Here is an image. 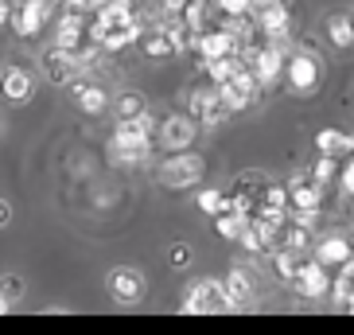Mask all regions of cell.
<instances>
[{"label":"cell","instance_id":"cell-1","mask_svg":"<svg viewBox=\"0 0 354 335\" xmlns=\"http://www.w3.org/2000/svg\"><path fill=\"white\" fill-rule=\"evenodd\" d=\"M156 117H133V121H117L113 136H109V156L121 168H140L152 160V148H156Z\"/></svg>","mask_w":354,"mask_h":335},{"label":"cell","instance_id":"cell-2","mask_svg":"<svg viewBox=\"0 0 354 335\" xmlns=\"http://www.w3.org/2000/svg\"><path fill=\"white\" fill-rule=\"evenodd\" d=\"M94 43L97 51H125L129 43L140 39V20H136V8L129 0H109L102 12L94 16Z\"/></svg>","mask_w":354,"mask_h":335},{"label":"cell","instance_id":"cell-3","mask_svg":"<svg viewBox=\"0 0 354 335\" xmlns=\"http://www.w3.org/2000/svg\"><path fill=\"white\" fill-rule=\"evenodd\" d=\"M207 176V160L198 156V152H167V160H160L156 168V179L164 188L171 191H183V188H198Z\"/></svg>","mask_w":354,"mask_h":335},{"label":"cell","instance_id":"cell-4","mask_svg":"<svg viewBox=\"0 0 354 335\" xmlns=\"http://www.w3.org/2000/svg\"><path fill=\"white\" fill-rule=\"evenodd\" d=\"M284 78H288L292 94H315L323 82V63L312 47H292L288 51V63H284Z\"/></svg>","mask_w":354,"mask_h":335},{"label":"cell","instance_id":"cell-5","mask_svg":"<svg viewBox=\"0 0 354 335\" xmlns=\"http://www.w3.org/2000/svg\"><path fill=\"white\" fill-rule=\"evenodd\" d=\"M187 105H191V117H195L198 125H222V121H230V117H234V109L222 102V90L214 82L195 86V90H191V98H187Z\"/></svg>","mask_w":354,"mask_h":335},{"label":"cell","instance_id":"cell-6","mask_svg":"<svg viewBox=\"0 0 354 335\" xmlns=\"http://www.w3.org/2000/svg\"><path fill=\"white\" fill-rule=\"evenodd\" d=\"M183 308H187V312H198V316H218V312H230L234 304H230L222 281H210V277H203V281H195V284L187 289V296H183Z\"/></svg>","mask_w":354,"mask_h":335},{"label":"cell","instance_id":"cell-7","mask_svg":"<svg viewBox=\"0 0 354 335\" xmlns=\"http://www.w3.org/2000/svg\"><path fill=\"white\" fill-rule=\"evenodd\" d=\"M198 136V121L191 114H167L156 129V145L167 152H187Z\"/></svg>","mask_w":354,"mask_h":335},{"label":"cell","instance_id":"cell-8","mask_svg":"<svg viewBox=\"0 0 354 335\" xmlns=\"http://www.w3.org/2000/svg\"><path fill=\"white\" fill-rule=\"evenodd\" d=\"M284 63H288V47H281V43H265L257 55H250V74L257 78L261 90H269V86H277L284 78Z\"/></svg>","mask_w":354,"mask_h":335},{"label":"cell","instance_id":"cell-9","mask_svg":"<svg viewBox=\"0 0 354 335\" xmlns=\"http://www.w3.org/2000/svg\"><path fill=\"white\" fill-rule=\"evenodd\" d=\"M265 188H269V176H265V172H241L238 183H234V191H230V207L253 219V215L261 210Z\"/></svg>","mask_w":354,"mask_h":335},{"label":"cell","instance_id":"cell-10","mask_svg":"<svg viewBox=\"0 0 354 335\" xmlns=\"http://www.w3.org/2000/svg\"><path fill=\"white\" fill-rule=\"evenodd\" d=\"M51 12H55V0H24V4L12 8V28H16L20 39H35L43 32V24L51 20Z\"/></svg>","mask_w":354,"mask_h":335},{"label":"cell","instance_id":"cell-11","mask_svg":"<svg viewBox=\"0 0 354 335\" xmlns=\"http://www.w3.org/2000/svg\"><path fill=\"white\" fill-rule=\"evenodd\" d=\"M105 289H109V296H113L117 304H140L148 284H145V273L140 269H133V265H117V269H109Z\"/></svg>","mask_w":354,"mask_h":335},{"label":"cell","instance_id":"cell-12","mask_svg":"<svg viewBox=\"0 0 354 335\" xmlns=\"http://www.w3.org/2000/svg\"><path fill=\"white\" fill-rule=\"evenodd\" d=\"M312 257L323 265V269H343L346 262L354 257V242L346 234H323V238L312 242Z\"/></svg>","mask_w":354,"mask_h":335},{"label":"cell","instance_id":"cell-13","mask_svg":"<svg viewBox=\"0 0 354 335\" xmlns=\"http://www.w3.org/2000/svg\"><path fill=\"white\" fill-rule=\"evenodd\" d=\"M331 281H335V273L323 269V265L312 257V262L300 269V277L292 281V289H296L304 300H323V296H331Z\"/></svg>","mask_w":354,"mask_h":335},{"label":"cell","instance_id":"cell-14","mask_svg":"<svg viewBox=\"0 0 354 335\" xmlns=\"http://www.w3.org/2000/svg\"><path fill=\"white\" fill-rule=\"evenodd\" d=\"M218 90H222V102H226L230 109H234V114H241V109H250V105L261 98V86H257V78H253L250 71L234 74V78H230V82H222Z\"/></svg>","mask_w":354,"mask_h":335},{"label":"cell","instance_id":"cell-15","mask_svg":"<svg viewBox=\"0 0 354 335\" xmlns=\"http://www.w3.org/2000/svg\"><path fill=\"white\" fill-rule=\"evenodd\" d=\"M0 94L16 105L32 102V94H35L32 71H28V66H4V71H0Z\"/></svg>","mask_w":354,"mask_h":335},{"label":"cell","instance_id":"cell-16","mask_svg":"<svg viewBox=\"0 0 354 335\" xmlns=\"http://www.w3.org/2000/svg\"><path fill=\"white\" fill-rule=\"evenodd\" d=\"M195 51L203 55V63H218V59L238 55V39H234L226 28H214V32H203L195 39Z\"/></svg>","mask_w":354,"mask_h":335},{"label":"cell","instance_id":"cell-17","mask_svg":"<svg viewBox=\"0 0 354 335\" xmlns=\"http://www.w3.org/2000/svg\"><path fill=\"white\" fill-rule=\"evenodd\" d=\"M43 74L51 78L55 86H71L78 74H82V63L74 59V55L59 51V47H51V51L43 55Z\"/></svg>","mask_w":354,"mask_h":335},{"label":"cell","instance_id":"cell-18","mask_svg":"<svg viewBox=\"0 0 354 335\" xmlns=\"http://www.w3.org/2000/svg\"><path fill=\"white\" fill-rule=\"evenodd\" d=\"M319 203H323V191L312 183V176H292L288 183V207L292 210H304V215H319Z\"/></svg>","mask_w":354,"mask_h":335},{"label":"cell","instance_id":"cell-19","mask_svg":"<svg viewBox=\"0 0 354 335\" xmlns=\"http://www.w3.org/2000/svg\"><path fill=\"white\" fill-rule=\"evenodd\" d=\"M71 94H74V102L82 105L90 117H97V114H105V109H109V94H105V86L90 82V78H82V74L71 82Z\"/></svg>","mask_w":354,"mask_h":335},{"label":"cell","instance_id":"cell-20","mask_svg":"<svg viewBox=\"0 0 354 335\" xmlns=\"http://www.w3.org/2000/svg\"><path fill=\"white\" fill-rule=\"evenodd\" d=\"M222 289H226L230 304L234 308H241V304H250L253 296H257V284H253V273H245L241 265H234V269L222 277Z\"/></svg>","mask_w":354,"mask_h":335},{"label":"cell","instance_id":"cell-21","mask_svg":"<svg viewBox=\"0 0 354 335\" xmlns=\"http://www.w3.org/2000/svg\"><path fill=\"white\" fill-rule=\"evenodd\" d=\"M308 262H312V253H304V250H288V246H277V250H272V269H277V277H281L284 284L296 281Z\"/></svg>","mask_w":354,"mask_h":335},{"label":"cell","instance_id":"cell-22","mask_svg":"<svg viewBox=\"0 0 354 335\" xmlns=\"http://www.w3.org/2000/svg\"><path fill=\"white\" fill-rule=\"evenodd\" d=\"M315 148H319V156L346 160V156H354V133H339V129H323V133H315Z\"/></svg>","mask_w":354,"mask_h":335},{"label":"cell","instance_id":"cell-23","mask_svg":"<svg viewBox=\"0 0 354 335\" xmlns=\"http://www.w3.org/2000/svg\"><path fill=\"white\" fill-rule=\"evenodd\" d=\"M323 32H327V39H331L339 51H351V47H354V20H351V12H331L327 24H323Z\"/></svg>","mask_w":354,"mask_h":335},{"label":"cell","instance_id":"cell-24","mask_svg":"<svg viewBox=\"0 0 354 335\" xmlns=\"http://www.w3.org/2000/svg\"><path fill=\"white\" fill-rule=\"evenodd\" d=\"M148 114V98L136 94V90H121L113 98V117L117 121H133V117H145Z\"/></svg>","mask_w":354,"mask_h":335},{"label":"cell","instance_id":"cell-25","mask_svg":"<svg viewBox=\"0 0 354 335\" xmlns=\"http://www.w3.org/2000/svg\"><path fill=\"white\" fill-rule=\"evenodd\" d=\"M214 230L222 234L226 242H241L245 238V230H250V215H241V210H222L218 219H214Z\"/></svg>","mask_w":354,"mask_h":335},{"label":"cell","instance_id":"cell-26","mask_svg":"<svg viewBox=\"0 0 354 335\" xmlns=\"http://www.w3.org/2000/svg\"><path fill=\"white\" fill-rule=\"evenodd\" d=\"M140 47H145L148 59H167V55H176V47H171V39L164 35V28H160V24H152V28H145V32H140Z\"/></svg>","mask_w":354,"mask_h":335},{"label":"cell","instance_id":"cell-27","mask_svg":"<svg viewBox=\"0 0 354 335\" xmlns=\"http://www.w3.org/2000/svg\"><path fill=\"white\" fill-rule=\"evenodd\" d=\"M339 172H343V160L315 156V160H312V172H308V176H312V183L323 191V188H331V183H339Z\"/></svg>","mask_w":354,"mask_h":335},{"label":"cell","instance_id":"cell-28","mask_svg":"<svg viewBox=\"0 0 354 335\" xmlns=\"http://www.w3.org/2000/svg\"><path fill=\"white\" fill-rule=\"evenodd\" d=\"M331 296H335V304H351L354 300V257L343 265V269H335V281H331Z\"/></svg>","mask_w":354,"mask_h":335},{"label":"cell","instance_id":"cell-29","mask_svg":"<svg viewBox=\"0 0 354 335\" xmlns=\"http://www.w3.org/2000/svg\"><path fill=\"white\" fill-rule=\"evenodd\" d=\"M198 207L207 210L210 219H218L222 210H230V195H222L218 188H203L198 191Z\"/></svg>","mask_w":354,"mask_h":335},{"label":"cell","instance_id":"cell-30","mask_svg":"<svg viewBox=\"0 0 354 335\" xmlns=\"http://www.w3.org/2000/svg\"><path fill=\"white\" fill-rule=\"evenodd\" d=\"M0 296H4L8 304H16L24 296V281L16 277V273H4V277H0Z\"/></svg>","mask_w":354,"mask_h":335},{"label":"cell","instance_id":"cell-31","mask_svg":"<svg viewBox=\"0 0 354 335\" xmlns=\"http://www.w3.org/2000/svg\"><path fill=\"white\" fill-rule=\"evenodd\" d=\"M105 4H109V0H66V12H78V16H90V20H94Z\"/></svg>","mask_w":354,"mask_h":335},{"label":"cell","instance_id":"cell-32","mask_svg":"<svg viewBox=\"0 0 354 335\" xmlns=\"http://www.w3.org/2000/svg\"><path fill=\"white\" fill-rule=\"evenodd\" d=\"M339 188H343V195H351V199H354V156L343 160V172H339Z\"/></svg>","mask_w":354,"mask_h":335},{"label":"cell","instance_id":"cell-33","mask_svg":"<svg viewBox=\"0 0 354 335\" xmlns=\"http://www.w3.org/2000/svg\"><path fill=\"white\" fill-rule=\"evenodd\" d=\"M277 4H288V0H245V8H250L253 20H257V16H265L269 8H277Z\"/></svg>","mask_w":354,"mask_h":335},{"label":"cell","instance_id":"cell-34","mask_svg":"<svg viewBox=\"0 0 354 335\" xmlns=\"http://www.w3.org/2000/svg\"><path fill=\"white\" fill-rule=\"evenodd\" d=\"M183 8H187V0H160V12L164 16H179Z\"/></svg>","mask_w":354,"mask_h":335},{"label":"cell","instance_id":"cell-35","mask_svg":"<svg viewBox=\"0 0 354 335\" xmlns=\"http://www.w3.org/2000/svg\"><path fill=\"white\" fill-rule=\"evenodd\" d=\"M187 262H191L187 246H176V250H171V265H187Z\"/></svg>","mask_w":354,"mask_h":335},{"label":"cell","instance_id":"cell-36","mask_svg":"<svg viewBox=\"0 0 354 335\" xmlns=\"http://www.w3.org/2000/svg\"><path fill=\"white\" fill-rule=\"evenodd\" d=\"M12 8H16L12 0H0V24H12Z\"/></svg>","mask_w":354,"mask_h":335},{"label":"cell","instance_id":"cell-37","mask_svg":"<svg viewBox=\"0 0 354 335\" xmlns=\"http://www.w3.org/2000/svg\"><path fill=\"white\" fill-rule=\"evenodd\" d=\"M12 219V207H8V199H0V226Z\"/></svg>","mask_w":354,"mask_h":335},{"label":"cell","instance_id":"cell-38","mask_svg":"<svg viewBox=\"0 0 354 335\" xmlns=\"http://www.w3.org/2000/svg\"><path fill=\"white\" fill-rule=\"evenodd\" d=\"M8 308H12V304H8V300H4V296H0V316L8 312Z\"/></svg>","mask_w":354,"mask_h":335},{"label":"cell","instance_id":"cell-39","mask_svg":"<svg viewBox=\"0 0 354 335\" xmlns=\"http://www.w3.org/2000/svg\"><path fill=\"white\" fill-rule=\"evenodd\" d=\"M0 136H4V117H0Z\"/></svg>","mask_w":354,"mask_h":335},{"label":"cell","instance_id":"cell-40","mask_svg":"<svg viewBox=\"0 0 354 335\" xmlns=\"http://www.w3.org/2000/svg\"><path fill=\"white\" fill-rule=\"evenodd\" d=\"M346 312H354V300H351V304H346Z\"/></svg>","mask_w":354,"mask_h":335},{"label":"cell","instance_id":"cell-41","mask_svg":"<svg viewBox=\"0 0 354 335\" xmlns=\"http://www.w3.org/2000/svg\"><path fill=\"white\" fill-rule=\"evenodd\" d=\"M55 4H66V0H55Z\"/></svg>","mask_w":354,"mask_h":335}]
</instances>
